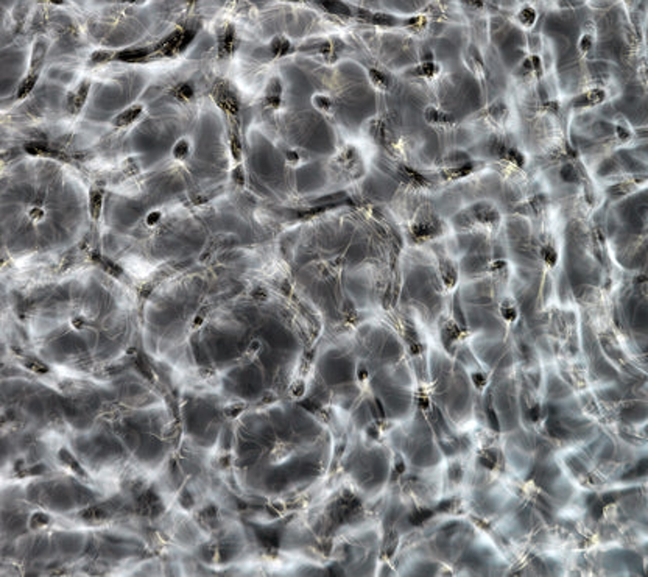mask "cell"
I'll return each instance as SVG.
<instances>
[{
	"instance_id": "obj_21",
	"label": "cell",
	"mask_w": 648,
	"mask_h": 577,
	"mask_svg": "<svg viewBox=\"0 0 648 577\" xmlns=\"http://www.w3.org/2000/svg\"><path fill=\"white\" fill-rule=\"evenodd\" d=\"M173 99H176L179 101H187L193 97V88L189 83H179L178 86H175V89L172 91Z\"/></svg>"
},
{
	"instance_id": "obj_20",
	"label": "cell",
	"mask_w": 648,
	"mask_h": 577,
	"mask_svg": "<svg viewBox=\"0 0 648 577\" xmlns=\"http://www.w3.org/2000/svg\"><path fill=\"white\" fill-rule=\"evenodd\" d=\"M517 20L520 22V25H524L525 28H530L534 25L536 22V11L532 6H524L522 10L517 13Z\"/></svg>"
},
{
	"instance_id": "obj_7",
	"label": "cell",
	"mask_w": 648,
	"mask_h": 577,
	"mask_svg": "<svg viewBox=\"0 0 648 577\" xmlns=\"http://www.w3.org/2000/svg\"><path fill=\"white\" fill-rule=\"evenodd\" d=\"M474 214H476L478 222L483 225H496V223H499V220H500L499 211H497L494 206H491V204H485V203L477 204V206L474 208Z\"/></svg>"
},
{
	"instance_id": "obj_22",
	"label": "cell",
	"mask_w": 648,
	"mask_h": 577,
	"mask_svg": "<svg viewBox=\"0 0 648 577\" xmlns=\"http://www.w3.org/2000/svg\"><path fill=\"white\" fill-rule=\"evenodd\" d=\"M270 49H271V53L274 55V57H284V55L290 53L291 47H290L288 39L279 36V38H276L274 41L271 42Z\"/></svg>"
},
{
	"instance_id": "obj_27",
	"label": "cell",
	"mask_w": 648,
	"mask_h": 577,
	"mask_svg": "<svg viewBox=\"0 0 648 577\" xmlns=\"http://www.w3.org/2000/svg\"><path fill=\"white\" fill-rule=\"evenodd\" d=\"M541 258H542V260L545 264H547L549 267H553L556 262H558V253L555 251V248H552V247H544L542 250H541Z\"/></svg>"
},
{
	"instance_id": "obj_18",
	"label": "cell",
	"mask_w": 648,
	"mask_h": 577,
	"mask_svg": "<svg viewBox=\"0 0 648 577\" xmlns=\"http://www.w3.org/2000/svg\"><path fill=\"white\" fill-rule=\"evenodd\" d=\"M424 117H425V120H427L429 123H432V125L447 123V122L452 120V117H450V116H447L446 113H442V111H439V109L433 108V106L427 108V111H425Z\"/></svg>"
},
{
	"instance_id": "obj_23",
	"label": "cell",
	"mask_w": 648,
	"mask_h": 577,
	"mask_svg": "<svg viewBox=\"0 0 648 577\" xmlns=\"http://www.w3.org/2000/svg\"><path fill=\"white\" fill-rule=\"evenodd\" d=\"M368 77H369V81L374 84V88H377V89H381V91H386L388 89V78H386L382 72H379V70H376V69H369L368 70Z\"/></svg>"
},
{
	"instance_id": "obj_11",
	"label": "cell",
	"mask_w": 648,
	"mask_h": 577,
	"mask_svg": "<svg viewBox=\"0 0 648 577\" xmlns=\"http://www.w3.org/2000/svg\"><path fill=\"white\" fill-rule=\"evenodd\" d=\"M142 113H144V108H142L140 105L130 106L128 109H125V111H122L120 114H118L113 120V123L115 126H128V125L136 122L137 119L142 116Z\"/></svg>"
},
{
	"instance_id": "obj_17",
	"label": "cell",
	"mask_w": 648,
	"mask_h": 577,
	"mask_svg": "<svg viewBox=\"0 0 648 577\" xmlns=\"http://www.w3.org/2000/svg\"><path fill=\"white\" fill-rule=\"evenodd\" d=\"M320 5L332 14H338V16H349L351 14L349 8L342 2H337V0H320Z\"/></svg>"
},
{
	"instance_id": "obj_36",
	"label": "cell",
	"mask_w": 648,
	"mask_h": 577,
	"mask_svg": "<svg viewBox=\"0 0 648 577\" xmlns=\"http://www.w3.org/2000/svg\"><path fill=\"white\" fill-rule=\"evenodd\" d=\"M28 217L31 220H35V222H38V220H42L45 217V211L42 208H31L28 211Z\"/></svg>"
},
{
	"instance_id": "obj_29",
	"label": "cell",
	"mask_w": 648,
	"mask_h": 577,
	"mask_svg": "<svg viewBox=\"0 0 648 577\" xmlns=\"http://www.w3.org/2000/svg\"><path fill=\"white\" fill-rule=\"evenodd\" d=\"M231 153L235 161L242 159V142L235 131H231Z\"/></svg>"
},
{
	"instance_id": "obj_13",
	"label": "cell",
	"mask_w": 648,
	"mask_h": 577,
	"mask_svg": "<svg viewBox=\"0 0 648 577\" xmlns=\"http://www.w3.org/2000/svg\"><path fill=\"white\" fill-rule=\"evenodd\" d=\"M148 55H150L148 49H128L115 53L114 58L122 62H137V61H144Z\"/></svg>"
},
{
	"instance_id": "obj_8",
	"label": "cell",
	"mask_w": 648,
	"mask_h": 577,
	"mask_svg": "<svg viewBox=\"0 0 648 577\" xmlns=\"http://www.w3.org/2000/svg\"><path fill=\"white\" fill-rule=\"evenodd\" d=\"M25 152L33 156H50L55 158V159H66L64 153L53 150L50 145L44 144V142H30V144L25 145Z\"/></svg>"
},
{
	"instance_id": "obj_32",
	"label": "cell",
	"mask_w": 648,
	"mask_h": 577,
	"mask_svg": "<svg viewBox=\"0 0 648 577\" xmlns=\"http://www.w3.org/2000/svg\"><path fill=\"white\" fill-rule=\"evenodd\" d=\"M507 114H508V109L503 103H496L489 108V116H491L494 120H502V119L507 117Z\"/></svg>"
},
{
	"instance_id": "obj_6",
	"label": "cell",
	"mask_w": 648,
	"mask_h": 577,
	"mask_svg": "<svg viewBox=\"0 0 648 577\" xmlns=\"http://www.w3.org/2000/svg\"><path fill=\"white\" fill-rule=\"evenodd\" d=\"M606 94L603 89H591L588 92L581 94V96L576 97L572 103L576 108H586V106H595L600 105L602 101H605Z\"/></svg>"
},
{
	"instance_id": "obj_15",
	"label": "cell",
	"mask_w": 648,
	"mask_h": 577,
	"mask_svg": "<svg viewBox=\"0 0 648 577\" xmlns=\"http://www.w3.org/2000/svg\"><path fill=\"white\" fill-rule=\"evenodd\" d=\"M101 206H103V194L98 189H92L89 197V212L94 220H98L101 214Z\"/></svg>"
},
{
	"instance_id": "obj_30",
	"label": "cell",
	"mask_w": 648,
	"mask_h": 577,
	"mask_svg": "<svg viewBox=\"0 0 648 577\" xmlns=\"http://www.w3.org/2000/svg\"><path fill=\"white\" fill-rule=\"evenodd\" d=\"M189 150H191L189 140L187 139H181V140L176 142L175 148H173V156L178 158V159H183V158H186L189 155Z\"/></svg>"
},
{
	"instance_id": "obj_40",
	"label": "cell",
	"mask_w": 648,
	"mask_h": 577,
	"mask_svg": "<svg viewBox=\"0 0 648 577\" xmlns=\"http://www.w3.org/2000/svg\"><path fill=\"white\" fill-rule=\"evenodd\" d=\"M120 2H125V3H136V2H139V0H120Z\"/></svg>"
},
{
	"instance_id": "obj_16",
	"label": "cell",
	"mask_w": 648,
	"mask_h": 577,
	"mask_svg": "<svg viewBox=\"0 0 648 577\" xmlns=\"http://www.w3.org/2000/svg\"><path fill=\"white\" fill-rule=\"evenodd\" d=\"M437 231V223L433 220H418V222L413 225V234L416 237H429L432 234H435Z\"/></svg>"
},
{
	"instance_id": "obj_24",
	"label": "cell",
	"mask_w": 648,
	"mask_h": 577,
	"mask_svg": "<svg viewBox=\"0 0 648 577\" xmlns=\"http://www.w3.org/2000/svg\"><path fill=\"white\" fill-rule=\"evenodd\" d=\"M476 169V165L474 164H463V165H460V167H457V169H450V170H447V172H444L442 175H444V178H450V179H460V178H463V177H466V175H469V173Z\"/></svg>"
},
{
	"instance_id": "obj_41",
	"label": "cell",
	"mask_w": 648,
	"mask_h": 577,
	"mask_svg": "<svg viewBox=\"0 0 648 577\" xmlns=\"http://www.w3.org/2000/svg\"><path fill=\"white\" fill-rule=\"evenodd\" d=\"M628 2H631V0H628Z\"/></svg>"
},
{
	"instance_id": "obj_33",
	"label": "cell",
	"mask_w": 648,
	"mask_h": 577,
	"mask_svg": "<svg viewBox=\"0 0 648 577\" xmlns=\"http://www.w3.org/2000/svg\"><path fill=\"white\" fill-rule=\"evenodd\" d=\"M114 57H115V55H114L113 52L100 50V52L92 53V57H91V64H101V62H106V61H109V60H113Z\"/></svg>"
},
{
	"instance_id": "obj_12",
	"label": "cell",
	"mask_w": 648,
	"mask_h": 577,
	"mask_svg": "<svg viewBox=\"0 0 648 577\" xmlns=\"http://www.w3.org/2000/svg\"><path fill=\"white\" fill-rule=\"evenodd\" d=\"M282 100V86L279 80H271L265 92V103L271 108H279Z\"/></svg>"
},
{
	"instance_id": "obj_34",
	"label": "cell",
	"mask_w": 648,
	"mask_h": 577,
	"mask_svg": "<svg viewBox=\"0 0 648 577\" xmlns=\"http://www.w3.org/2000/svg\"><path fill=\"white\" fill-rule=\"evenodd\" d=\"M313 103L318 109H321V111H329V109L332 108V101L326 96H317L313 99Z\"/></svg>"
},
{
	"instance_id": "obj_5",
	"label": "cell",
	"mask_w": 648,
	"mask_h": 577,
	"mask_svg": "<svg viewBox=\"0 0 648 577\" xmlns=\"http://www.w3.org/2000/svg\"><path fill=\"white\" fill-rule=\"evenodd\" d=\"M89 89H91V83L83 81L75 91H70L67 94V111L72 116H76L83 109L86 100H88Z\"/></svg>"
},
{
	"instance_id": "obj_28",
	"label": "cell",
	"mask_w": 648,
	"mask_h": 577,
	"mask_svg": "<svg viewBox=\"0 0 648 577\" xmlns=\"http://www.w3.org/2000/svg\"><path fill=\"white\" fill-rule=\"evenodd\" d=\"M419 70V75H422V77H425V78H433V77H437L438 75V72H439V66L438 64H435V62H432V61H427V62H424V64L418 69Z\"/></svg>"
},
{
	"instance_id": "obj_1",
	"label": "cell",
	"mask_w": 648,
	"mask_h": 577,
	"mask_svg": "<svg viewBox=\"0 0 648 577\" xmlns=\"http://www.w3.org/2000/svg\"><path fill=\"white\" fill-rule=\"evenodd\" d=\"M11 409L36 436L57 443L81 476L117 482L159 474L176 448L162 392L139 373L111 378L23 370Z\"/></svg>"
},
{
	"instance_id": "obj_31",
	"label": "cell",
	"mask_w": 648,
	"mask_h": 577,
	"mask_svg": "<svg viewBox=\"0 0 648 577\" xmlns=\"http://www.w3.org/2000/svg\"><path fill=\"white\" fill-rule=\"evenodd\" d=\"M505 158H507L508 161H511L513 164H516L517 167H524L525 165V156L515 148L507 150V152H505Z\"/></svg>"
},
{
	"instance_id": "obj_9",
	"label": "cell",
	"mask_w": 648,
	"mask_h": 577,
	"mask_svg": "<svg viewBox=\"0 0 648 577\" xmlns=\"http://www.w3.org/2000/svg\"><path fill=\"white\" fill-rule=\"evenodd\" d=\"M234 50H235V35H234L232 27H228L223 31V35L220 36V41H218L220 58L231 57V55L234 53Z\"/></svg>"
},
{
	"instance_id": "obj_10",
	"label": "cell",
	"mask_w": 648,
	"mask_h": 577,
	"mask_svg": "<svg viewBox=\"0 0 648 577\" xmlns=\"http://www.w3.org/2000/svg\"><path fill=\"white\" fill-rule=\"evenodd\" d=\"M399 178L404 181V183L413 186V187H424L427 186V179H425L421 173H418L416 170L407 167V165H399L398 169Z\"/></svg>"
},
{
	"instance_id": "obj_14",
	"label": "cell",
	"mask_w": 648,
	"mask_h": 577,
	"mask_svg": "<svg viewBox=\"0 0 648 577\" xmlns=\"http://www.w3.org/2000/svg\"><path fill=\"white\" fill-rule=\"evenodd\" d=\"M45 52H47V45H45L42 41H38V42L35 44L33 55H31L30 72L39 74V69H41V66H42V61H44V57H45Z\"/></svg>"
},
{
	"instance_id": "obj_39",
	"label": "cell",
	"mask_w": 648,
	"mask_h": 577,
	"mask_svg": "<svg viewBox=\"0 0 648 577\" xmlns=\"http://www.w3.org/2000/svg\"><path fill=\"white\" fill-rule=\"evenodd\" d=\"M288 161L296 162V161H298V155H296V153H288Z\"/></svg>"
},
{
	"instance_id": "obj_4",
	"label": "cell",
	"mask_w": 648,
	"mask_h": 577,
	"mask_svg": "<svg viewBox=\"0 0 648 577\" xmlns=\"http://www.w3.org/2000/svg\"><path fill=\"white\" fill-rule=\"evenodd\" d=\"M212 96H214V100L217 101V105L223 109V111L237 116L240 111V103L237 97L234 96V92L229 89V86L225 83H218L214 91H212Z\"/></svg>"
},
{
	"instance_id": "obj_37",
	"label": "cell",
	"mask_w": 648,
	"mask_h": 577,
	"mask_svg": "<svg viewBox=\"0 0 648 577\" xmlns=\"http://www.w3.org/2000/svg\"><path fill=\"white\" fill-rule=\"evenodd\" d=\"M159 219H161V212H157V211L150 212V214L147 216V225L154 226V225H157V222H159Z\"/></svg>"
},
{
	"instance_id": "obj_3",
	"label": "cell",
	"mask_w": 648,
	"mask_h": 577,
	"mask_svg": "<svg viewBox=\"0 0 648 577\" xmlns=\"http://www.w3.org/2000/svg\"><path fill=\"white\" fill-rule=\"evenodd\" d=\"M235 485L267 502H286L326 476L334 438L318 417L282 398L235 412L228 434Z\"/></svg>"
},
{
	"instance_id": "obj_35",
	"label": "cell",
	"mask_w": 648,
	"mask_h": 577,
	"mask_svg": "<svg viewBox=\"0 0 648 577\" xmlns=\"http://www.w3.org/2000/svg\"><path fill=\"white\" fill-rule=\"evenodd\" d=\"M592 45H594V39H592L591 35H583V36L580 38L578 49H580L583 53H588V52L592 49Z\"/></svg>"
},
{
	"instance_id": "obj_26",
	"label": "cell",
	"mask_w": 648,
	"mask_h": 577,
	"mask_svg": "<svg viewBox=\"0 0 648 577\" xmlns=\"http://www.w3.org/2000/svg\"><path fill=\"white\" fill-rule=\"evenodd\" d=\"M615 136H617V139L620 142L627 144V142H629L631 138H633V131H631V128L625 122H620L615 125Z\"/></svg>"
},
{
	"instance_id": "obj_2",
	"label": "cell",
	"mask_w": 648,
	"mask_h": 577,
	"mask_svg": "<svg viewBox=\"0 0 648 577\" xmlns=\"http://www.w3.org/2000/svg\"><path fill=\"white\" fill-rule=\"evenodd\" d=\"M330 334L309 363L304 397L313 392L369 437L412 418L419 387L404 338L374 325Z\"/></svg>"
},
{
	"instance_id": "obj_19",
	"label": "cell",
	"mask_w": 648,
	"mask_h": 577,
	"mask_svg": "<svg viewBox=\"0 0 648 577\" xmlns=\"http://www.w3.org/2000/svg\"><path fill=\"white\" fill-rule=\"evenodd\" d=\"M38 77H39V74H33V72H30L23 80L20 81V84H19V88H18V99H23V97H27L28 94L33 91V88H35V84H36V81H38Z\"/></svg>"
},
{
	"instance_id": "obj_38",
	"label": "cell",
	"mask_w": 648,
	"mask_h": 577,
	"mask_svg": "<svg viewBox=\"0 0 648 577\" xmlns=\"http://www.w3.org/2000/svg\"><path fill=\"white\" fill-rule=\"evenodd\" d=\"M232 178H234V181L237 184H243L245 183V177H243V169L242 167H237V169H234V172H232Z\"/></svg>"
},
{
	"instance_id": "obj_25",
	"label": "cell",
	"mask_w": 648,
	"mask_h": 577,
	"mask_svg": "<svg viewBox=\"0 0 648 577\" xmlns=\"http://www.w3.org/2000/svg\"><path fill=\"white\" fill-rule=\"evenodd\" d=\"M559 177L563 181H566V183H575V181L578 179V172H576V169L572 164H564L563 167H561Z\"/></svg>"
}]
</instances>
